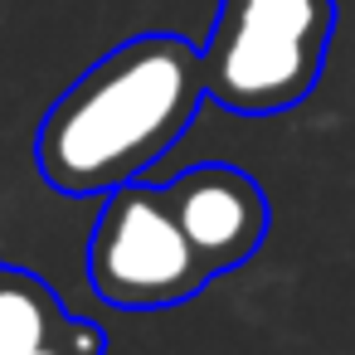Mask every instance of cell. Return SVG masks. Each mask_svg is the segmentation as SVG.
Here are the masks:
<instances>
[{
    "label": "cell",
    "instance_id": "obj_1",
    "mask_svg": "<svg viewBox=\"0 0 355 355\" xmlns=\"http://www.w3.org/2000/svg\"><path fill=\"white\" fill-rule=\"evenodd\" d=\"M205 103L200 49L185 35L146 30L88 64L35 127V171L69 200H103L190 132Z\"/></svg>",
    "mask_w": 355,
    "mask_h": 355
},
{
    "label": "cell",
    "instance_id": "obj_2",
    "mask_svg": "<svg viewBox=\"0 0 355 355\" xmlns=\"http://www.w3.org/2000/svg\"><path fill=\"white\" fill-rule=\"evenodd\" d=\"M336 35V0H219L200 49L205 98L272 117L311 98Z\"/></svg>",
    "mask_w": 355,
    "mask_h": 355
},
{
    "label": "cell",
    "instance_id": "obj_3",
    "mask_svg": "<svg viewBox=\"0 0 355 355\" xmlns=\"http://www.w3.org/2000/svg\"><path fill=\"white\" fill-rule=\"evenodd\" d=\"M209 282L214 272L175 224L161 185L132 180L103 195L88 239V287L98 302L117 311H161L200 297Z\"/></svg>",
    "mask_w": 355,
    "mask_h": 355
},
{
    "label": "cell",
    "instance_id": "obj_4",
    "mask_svg": "<svg viewBox=\"0 0 355 355\" xmlns=\"http://www.w3.org/2000/svg\"><path fill=\"white\" fill-rule=\"evenodd\" d=\"M161 190H166L175 224L185 229V239L195 243V253L209 263L214 277L243 268L263 248L272 209H268L263 185L248 171H239L229 161H209V166L180 171Z\"/></svg>",
    "mask_w": 355,
    "mask_h": 355
},
{
    "label": "cell",
    "instance_id": "obj_5",
    "mask_svg": "<svg viewBox=\"0 0 355 355\" xmlns=\"http://www.w3.org/2000/svg\"><path fill=\"white\" fill-rule=\"evenodd\" d=\"M69 321V306L44 277L25 268H0V355H35Z\"/></svg>",
    "mask_w": 355,
    "mask_h": 355
},
{
    "label": "cell",
    "instance_id": "obj_6",
    "mask_svg": "<svg viewBox=\"0 0 355 355\" xmlns=\"http://www.w3.org/2000/svg\"><path fill=\"white\" fill-rule=\"evenodd\" d=\"M107 350V336H103V326H93V321H69L49 345H40L35 355H103Z\"/></svg>",
    "mask_w": 355,
    "mask_h": 355
}]
</instances>
